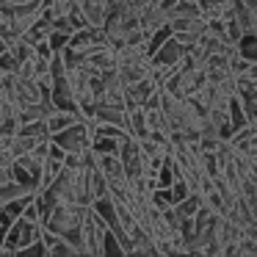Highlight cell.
<instances>
[{
  "label": "cell",
  "mask_w": 257,
  "mask_h": 257,
  "mask_svg": "<svg viewBox=\"0 0 257 257\" xmlns=\"http://www.w3.org/2000/svg\"><path fill=\"white\" fill-rule=\"evenodd\" d=\"M0 47H3V42H0Z\"/></svg>",
  "instance_id": "5bb4252c"
},
{
  "label": "cell",
  "mask_w": 257,
  "mask_h": 257,
  "mask_svg": "<svg viewBox=\"0 0 257 257\" xmlns=\"http://www.w3.org/2000/svg\"><path fill=\"white\" fill-rule=\"evenodd\" d=\"M6 183H14V177H12V166L0 163V185H6Z\"/></svg>",
  "instance_id": "30bf717a"
},
{
  "label": "cell",
  "mask_w": 257,
  "mask_h": 257,
  "mask_svg": "<svg viewBox=\"0 0 257 257\" xmlns=\"http://www.w3.org/2000/svg\"><path fill=\"white\" fill-rule=\"evenodd\" d=\"M86 64H89L91 69H97V72H105V69H113L116 67V47L111 45V42H102V45H97L94 50L86 53Z\"/></svg>",
  "instance_id": "5b68a950"
},
{
  "label": "cell",
  "mask_w": 257,
  "mask_h": 257,
  "mask_svg": "<svg viewBox=\"0 0 257 257\" xmlns=\"http://www.w3.org/2000/svg\"><path fill=\"white\" fill-rule=\"evenodd\" d=\"M183 58H185V47L180 45L172 34H169L166 39H161L150 50V64L155 69H166V72H174V69L183 64Z\"/></svg>",
  "instance_id": "7a4b0ae2"
},
{
  "label": "cell",
  "mask_w": 257,
  "mask_h": 257,
  "mask_svg": "<svg viewBox=\"0 0 257 257\" xmlns=\"http://www.w3.org/2000/svg\"><path fill=\"white\" fill-rule=\"evenodd\" d=\"M75 122H80V119H78V113H75V111H61V108H56L53 113H47V116H45L47 136L61 133L64 127H69V124H75Z\"/></svg>",
  "instance_id": "52a82bcc"
},
{
  "label": "cell",
  "mask_w": 257,
  "mask_h": 257,
  "mask_svg": "<svg viewBox=\"0 0 257 257\" xmlns=\"http://www.w3.org/2000/svg\"><path fill=\"white\" fill-rule=\"evenodd\" d=\"M83 177H86V191H89V199L91 202L105 199V196H108V180H105V174L100 172V166H97V163L86 169Z\"/></svg>",
  "instance_id": "8992f818"
},
{
  "label": "cell",
  "mask_w": 257,
  "mask_h": 257,
  "mask_svg": "<svg viewBox=\"0 0 257 257\" xmlns=\"http://www.w3.org/2000/svg\"><path fill=\"white\" fill-rule=\"evenodd\" d=\"M6 113H14V111H12V108H9V102L3 100V97H0V119L6 116Z\"/></svg>",
  "instance_id": "8fae6325"
},
{
  "label": "cell",
  "mask_w": 257,
  "mask_h": 257,
  "mask_svg": "<svg viewBox=\"0 0 257 257\" xmlns=\"http://www.w3.org/2000/svg\"><path fill=\"white\" fill-rule=\"evenodd\" d=\"M3 75H6V72H0V78H3Z\"/></svg>",
  "instance_id": "4fadbf2b"
},
{
  "label": "cell",
  "mask_w": 257,
  "mask_h": 257,
  "mask_svg": "<svg viewBox=\"0 0 257 257\" xmlns=\"http://www.w3.org/2000/svg\"><path fill=\"white\" fill-rule=\"evenodd\" d=\"M105 238H108L105 218L97 213L94 205H89L86 213H83V221H80V243H83V254L105 257Z\"/></svg>",
  "instance_id": "6da1fadb"
},
{
  "label": "cell",
  "mask_w": 257,
  "mask_h": 257,
  "mask_svg": "<svg viewBox=\"0 0 257 257\" xmlns=\"http://www.w3.org/2000/svg\"><path fill=\"white\" fill-rule=\"evenodd\" d=\"M23 3H34V0H6V9L9 6H23Z\"/></svg>",
  "instance_id": "7c38bea8"
},
{
  "label": "cell",
  "mask_w": 257,
  "mask_h": 257,
  "mask_svg": "<svg viewBox=\"0 0 257 257\" xmlns=\"http://www.w3.org/2000/svg\"><path fill=\"white\" fill-rule=\"evenodd\" d=\"M235 53L246 61H257V34H243L235 42Z\"/></svg>",
  "instance_id": "ba28073f"
},
{
  "label": "cell",
  "mask_w": 257,
  "mask_h": 257,
  "mask_svg": "<svg viewBox=\"0 0 257 257\" xmlns=\"http://www.w3.org/2000/svg\"><path fill=\"white\" fill-rule=\"evenodd\" d=\"M9 14H12V31L14 34H25V31L34 28L42 20L45 9H42L39 0H34V3H23V6H9Z\"/></svg>",
  "instance_id": "277c9868"
},
{
  "label": "cell",
  "mask_w": 257,
  "mask_h": 257,
  "mask_svg": "<svg viewBox=\"0 0 257 257\" xmlns=\"http://www.w3.org/2000/svg\"><path fill=\"white\" fill-rule=\"evenodd\" d=\"M50 141L56 147H61L64 152H80V150H86V147H91V136H89V130H86L83 122H75V124H69V127H64L61 133L50 136Z\"/></svg>",
  "instance_id": "3957f363"
},
{
  "label": "cell",
  "mask_w": 257,
  "mask_h": 257,
  "mask_svg": "<svg viewBox=\"0 0 257 257\" xmlns=\"http://www.w3.org/2000/svg\"><path fill=\"white\" fill-rule=\"evenodd\" d=\"M0 72H17V58L6 47H0Z\"/></svg>",
  "instance_id": "9c48e42d"
}]
</instances>
